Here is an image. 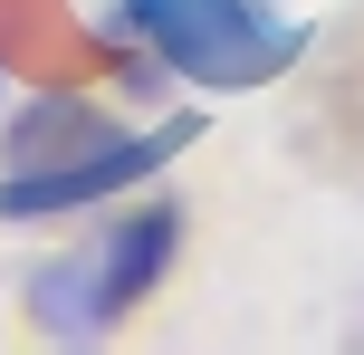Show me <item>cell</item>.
I'll return each instance as SVG.
<instances>
[{
  "label": "cell",
  "mask_w": 364,
  "mask_h": 355,
  "mask_svg": "<svg viewBox=\"0 0 364 355\" xmlns=\"http://www.w3.org/2000/svg\"><path fill=\"white\" fill-rule=\"evenodd\" d=\"M125 19L192 87H269V77H288V58L307 48L297 19H278L269 0H125Z\"/></svg>",
  "instance_id": "cell-3"
},
{
  "label": "cell",
  "mask_w": 364,
  "mask_h": 355,
  "mask_svg": "<svg viewBox=\"0 0 364 355\" xmlns=\"http://www.w3.org/2000/svg\"><path fill=\"white\" fill-rule=\"evenodd\" d=\"M192 144V115L182 125H115L96 96H19L10 125H0V221H68V211L125 202L144 173H164Z\"/></svg>",
  "instance_id": "cell-1"
},
{
  "label": "cell",
  "mask_w": 364,
  "mask_h": 355,
  "mask_svg": "<svg viewBox=\"0 0 364 355\" xmlns=\"http://www.w3.org/2000/svg\"><path fill=\"white\" fill-rule=\"evenodd\" d=\"M173 250H182V211L173 202H96V221L77 231L68 250L29 269V327L48 346H106L154 288L173 279Z\"/></svg>",
  "instance_id": "cell-2"
}]
</instances>
